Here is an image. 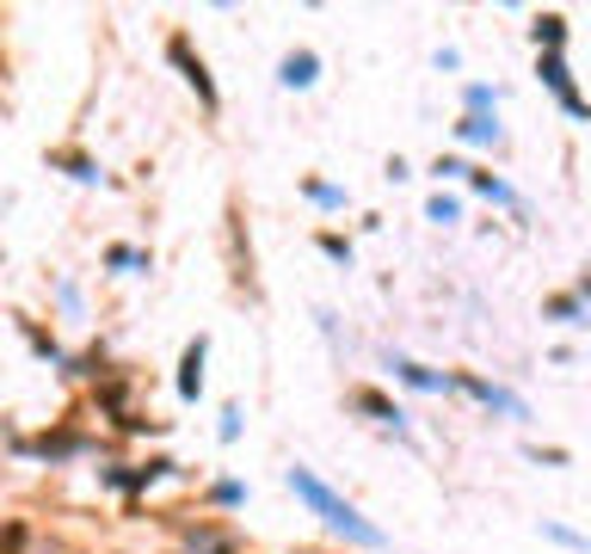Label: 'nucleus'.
I'll use <instances>...</instances> for the list:
<instances>
[{"label": "nucleus", "instance_id": "f257e3e1", "mask_svg": "<svg viewBox=\"0 0 591 554\" xmlns=\"http://www.w3.org/2000/svg\"><path fill=\"white\" fill-rule=\"evenodd\" d=\"M290 487L302 492V499H309V506L321 511V518H327L333 530H345V536H352V542H364V549H376V542H382V530H376V523H364L358 511L345 506V499H339V492H333V487H321V480H314L309 468H290Z\"/></svg>", "mask_w": 591, "mask_h": 554}, {"label": "nucleus", "instance_id": "f03ea898", "mask_svg": "<svg viewBox=\"0 0 591 554\" xmlns=\"http://www.w3.org/2000/svg\"><path fill=\"white\" fill-rule=\"evenodd\" d=\"M167 56L179 62V68H186V80L198 87V99H203V106H216V80L203 75V62L191 56V44H186V37H172V44H167Z\"/></svg>", "mask_w": 591, "mask_h": 554}, {"label": "nucleus", "instance_id": "7ed1b4c3", "mask_svg": "<svg viewBox=\"0 0 591 554\" xmlns=\"http://www.w3.org/2000/svg\"><path fill=\"white\" fill-rule=\"evenodd\" d=\"M543 80H548V87L560 92V106H567V111H579V118H586V99H579V92H573V80H567V68H560V56H555V49H548V56H543Z\"/></svg>", "mask_w": 591, "mask_h": 554}, {"label": "nucleus", "instance_id": "20e7f679", "mask_svg": "<svg viewBox=\"0 0 591 554\" xmlns=\"http://www.w3.org/2000/svg\"><path fill=\"white\" fill-rule=\"evenodd\" d=\"M203 388V339L186 352V369H179V395H198Z\"/></svg>", "mask_w": 591, "mask_h": 554}, {"label": "nucleus", "instance_id": "39448f33", "mask_svg": "<svg viewBox=\"0 0 591 554\" xmlns=\"http://www.w3.org/2000/svg\"><path fill=\"white\" fill-rule=\"evenodd\" d=\"M283 80H290V87H309V80H314V56H309V49L283 62Z\"/></svg>", "mask_w": 591, "mask_h": 554}, {"label": "nucleus", "instance_id": "423d86ee", "mask_svg": "<svg viewBox=\"0 0 591 554\" xmlns=\"http://www.w3.org/2000/svg\"><path fill=\"white\" fill-rule=\"evenodd\" d=\"M0 554H25V530H19V523H7V530H0Z\"/></svg>", "mask_w": 591, "mask_h": 554}, {"label": "nucleus", "instance_id": "0eeeda50", "mask_svg": "<svg viewBox=\"0 0 591 554\" xmlns=\"http://www.w3.org/2000/svg\"><path fill=\"white\" fill-rule=\"evenodd\" d=\"M536 37H543V44L555 49V44H560V19H543V25H536Z\"/></svg>", "mask_w": 591, "mask_h": 554}, {"label": "nucleus", "instance_id": "6e6552de", "mask_svg": "<svg viewBox=\"0 0 591 554\" xmlns=\"http://www.w3.org/2000/svg\"><path fill=\"white\" fill-rule=\"evenodd\" d=\"M216 554H228V549H216Z\"/></svg>", "mask_w": 591, "mask_h": 554}]
</instances>
